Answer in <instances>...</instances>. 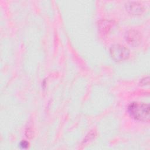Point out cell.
I'll use <instances>...</instances> for the list:
<instances>
[{
    "instance_id": "obj_4",
    "label": "cell",
    "mask_w": 150,
    "mask_h": 150,
    "mask_svg": "<svg viewBox=\"0 0 150 150\" xmlns=\"http://www.w3.org/2000/svg\"><path fill=\"white\" fill-rule=\"evenodd\" d=\"M125 6L127 10L134 15L141 14L145 10L144 5L138 2H129Z\"/></svg>"
},
{
    "instance_id": "obj_1",
    "label": "cell",
    "mask_w": 150,
    "mask_h": 150,
    "mask_svg": "<svg viewBox=\"0 0 150 150\" xmlns=\"http://www.w3.org/2000/svg\"><path fill=\"white\" fill-rule=\"evenodd\" d=\"M128 112L133 118L139 121H149L150 108L148 104L140 102H132L127 108Z\"/></svg>"
},
{
    "instance_id": "obj_3",
    "label": "cell",
    "mask_w": 150,
    "mask_h": 150,
    "mask_svg": "<svg viewBox=\"0 0 150 150\" xmlns=\"http://www.w3.org/2000/svg\"><path fill=\"white\" fill-rule=\"evenodd\" d=\"M125 38L128 43L132 46L138 45L141 40V36L139 32L134 29L127 31L125 33Z\"/></svg>"
},
{
    "instance_id": "obj_2",
    "label": "cell",
    "mask_w": 150,
    "mask_h": 150,
    "mask_svg": "<svg viewBox=\"0 0 150 150\" xmlns=\"http://www.w3.org/2000/svg\"><path fill=\"white\" fill-rule=\"evenodd\" d=\"M111 57L116 62H121L127 59L129 56V50L124 45L114 44L110 49Z\"/></svg>"
},
{
    "instance_id": "obj_5",
    "label": "cell",
    "mask_w": 150,
    "mask_h": 150,
    "mask_svg": "<svg viewBox=\"0 0 150 150\" xmlns=\"http://www.w3.org/2000/svg\"><path fill=\"white\" fill-rule=\"evenodd\" d=\"M20 146L23 149H26L29 146V143L26 141H22L19 144Z\"/></svg>"
}]
</instances>
